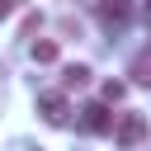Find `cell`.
Instances as JSON below:
<instances>
[{"mask_svg":"<svg viewBox=\"0 0 151 151\" xmlns=\"http://www.w3.org/2000/svg\"><path fill=\"white\" fill-rule=\"evenodd\" d=\"M132 80H137V85H151V52H142V57L132 61Z\"/></svg>","mask_w":151,"mask_h":151,"instance_id":"52a82bcc","label":"cell"},{"mask_svg":"<svg viewBox=\"0 0 151 151\" xmlns=\"http://www.w3.org/2000/svg\"><path fill=\"white\" fill-rule=\"evenodd\" d=\"M127 14H132L127 0H99V24H104V28H123Z\"/></svg>","mask_w":151,"mask_h":151,"instance_id":"277c9868","label":"cell"},{"mask_svg":"<svg viewBox=\"0 0 151 151\" xmlns=\"http://www.w3.org/2000/svg\"><path fill=\"white\" fill-rule=\"evenodd\" d=\"M9 9H14V0H0V19H5V14H9Z\"/></svg>","mask_w":151,"mask_h":151,"instance_id":"9c48e42d","label":"cell"},{"mask_svg":"<svg viewBox=\"0 0 151 151\" xmlns=\"http://www.w3.org/2000/svg\"><path fill=\"white\" fill-rule=\"evenodd\" d=\"M80 123H85V132H99V137L113 132V113H109L104 99H99V104H85V109H80Z\"/></svg>","mask_w":151,"mask_h":151,"instance_id":"3957f363","label":"cell"},{"mask_svg":"<svg viewBox=\"0 0 151 151\" xmlns=\"http://www.w3.org/2000/svg\"><path fill=\"white\" fill-rule=\"evenodd\" d=\"M142 137H146V118H142V113H132V109H127V113H118V118H113V142H118V146H127V151H132Z\"/></svg>","mask_w":151,"mask_h":151,"instance_id":"6da1fadb","label":"cell"},{"mask_svg":"<svg viewBox=\"0 0 151 151\" xmlns=\"http://www.w3.org/2000/svg\"><path fill=\"white\" fill-rule=\"evenodd\" d=\"M142 9H146V19H151V0H142Z\"/></svg>","mask_w":151,"mask_h":151,"instance_id":"30bf717a","label":"cell"},{"mask_svg":"<svg viewBox=\"0 0 151 151\" xmlns=\"http://www.w3.org/2000/svg\"><path fill=\"white\" fill-rule=\"evenodd\" d=\"M61 85H66V90L90 85V66H66V71H61Z\"/></svg>","mask_w":151,"mask_h":151,"instance_id":"5b68a950","label":"cell"},{"mask_svg":"<svg viewBox=\"0 0 151 151\" xmlns=\"http://www.w3.org/2000/svg\"><path fill=\"white\" fill-rule=\"evenodd\" d=\"M99 94H104V104H118V99L127 94V85H123V80H104V90H99Z\"/></svg>","mask_w":151,"mask_h":151,"instance_id":"ba28073f","label":"cell"},{"mask_svg":"<svg viewBox=\"0 0 151 151\" xmlns=\"http://www.w3.org/2000/svg\"><path fill=\"white\" fill-rule=\"evenodd\" d=\"M33 61H38V66H47V61H57V42H52V38H42V42H33Z\"/></svg>","mask_w":151,"mask_h":151,"instance_id":"8992f818","label":"cell"},{"mask_svg":"<svg viewBox=\"0 0 151 151\" xmlns=\"http://www.w3.org/2000/svg\"><path fill=\"white\" fill-rule=\"evenodd\" d=\"M38 113H42V123H52V127H61L66 123V94L61 90H47V94H38Z\"/></svg>","mask_w":151,"mask_h":151,"instance_id":"7a4b0ae2","label":"cell"}]
</instances>
